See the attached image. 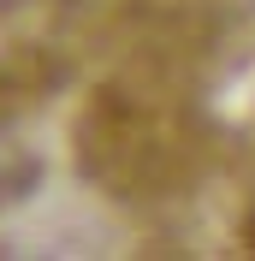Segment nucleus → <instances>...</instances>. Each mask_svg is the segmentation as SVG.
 <instances>
[{"mask_svg":"<svg viewBox=\"0 0 255 261\" xmlns=\"http://www.w3.org/2000/svg\"><path fill=\"white\" fill-rule=\"evenodd\" d=\"M30 178H36V161L12 143V137H0V202H6V196H18Z\"/></svg>","mask_w":255,"mask_h":261,"instance_id":"nucleus-1","label":"nucleus"}]
</instances>
